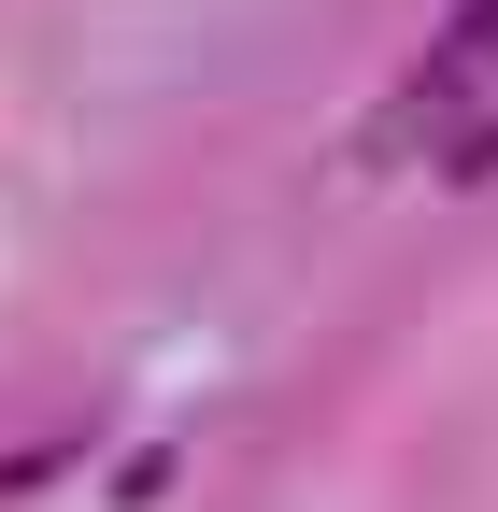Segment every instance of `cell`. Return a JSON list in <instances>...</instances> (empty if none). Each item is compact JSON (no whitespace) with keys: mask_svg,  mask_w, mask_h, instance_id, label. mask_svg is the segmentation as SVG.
<instances>
[{"mask_svg":"<svg viewBox=\"0 0 498 512\" xmlns=\"http://www.w3.org/2000/svg\"><path fill=\"white\" fill-rule=\"evenodd\" d=\"M456 57H498V0H470V29H456Z\"/></svg>","mask_w":498,"mask_h":512,"instance_id":"cell-1","label":"cell"}]
</instances>
